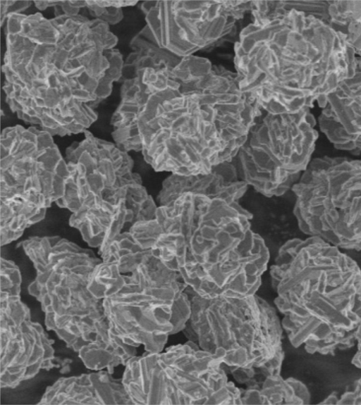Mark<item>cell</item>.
<instances>
[{
	"label": "cell",
	"instance_id": "obj_9",
	"mask_svg": "<svg viewBox=\"0 0 361 405\" xmlns=\"http://www.w3.org/2000/svg\"><path fill=\"white\" fill-rule=\"evenodd\" d=\"M300 230L343 249L361 251V159L312 158L291 189Z\"/></svg>",
	"mask_w": 361,
	"mask_h": 405
},
{
	"label": "cell",
	"instance_id": "obj_31",
	"mask_svg": "<svg viewBox=\"0 0 361 405\" xmlns=\"http://www.w3.org/2000/svg\"><path fill=\"white\" fill-rule=\"evenodd\" d=\"M356 351L352 359V363L361 370V324L355 333Z\"/></svg>",
	"mask_w": 361,
	"mask_h": 405
},
{
	"label": "cell",
	"instance_id": "obj_1",
	"mask_svg": "<svg viewBox=\"0 0 361 405\" xmlns=\"http://www.w3.org/2000/svg\"><path fill=\"white\" fill-rule=\"evenodd\" d=\"M3 92L11 111L51 136L84 133L98 118L116 37L108 25L80 14L46 18L8 15Z\"/></svg>",
	"mask_w": 361,
	"mask_h": 405
},
{
	"label": "cell",
	"instance_id": "obj_26",
	"mask_svg": "<svg viewBox=\"0 0 361 405\" xmlns=\"http://www.w3.org/2000/svg\"><path fill=\"white\" fill-rule=\"evenodd\" d=\"M1 294L20 295L22 278L18 266L12 261L1 259Z\"/></svg>",
	"mask_w": 361,
	"mask_h": 405
},
{
	"label": "cell",
	"instance_id": "obj_4",
	"mask_svg": "<svg viewBox=\"0 0 361 405\" xmlns=\"http://www.w3.org/2000/svg\"><path fill=\"white\" fill-rule=\"evenodd\" d=\"M155 218L161 232L151 253L185 283L240 248L254 232L252 216L239 202L192 193L158 205Z\"/></svg>",
	"mask_w": 361,
	"mask_h": 405
},
{
	"label": "cell",
	"instance_id": "obj_17",
	"mask_svg": "<svg viewBox=\"0 0 361 405\" xmlns=\"http://www.w3.org/2000/svg\"><path fill=\"white\" fill-rule=\"evenodd\" d=\"M317 125L336 149L361 155V57L357 56L353 75L327 97Z\"/></svg>",
	"mask_w": 361,
	"mask_h": 405
},
{
	"label": "cell",
	"instance_id": "obj_11",
	"mask_svg": "<svg viewBox=\"0 0 361 405\" xmlns=\"http://www.w3.org/2000/svg\"><path fill=\"white\" fill-rule=\"evenodd\" d=\"M317 125L311 110L262 113L233 158L240 180L267 197L291 189L312 158Z\"/></svg>",
	"mask_w": 361,
	"mask_h": 405
},
{
	"label": "cell",
	"instance_id": "obj_23",
	"mask_svg": "<svg viewBox=\"0 0 361 405\" xmlns=\"http://www.w3.org/2000/svg\"><path fill=\"white\" fill-rule=\"evenodd\" d=\"M39 404H100L90 373L59 379L47 387Z\"/></svg>",
	"mask_w": 361,
	"mask_h": 405
},
{
	"label": "cell",
	"instance_id": "obj_2",
	"mask_svg": "<svg viewBox=\"0 0 361 405\" xmlns=\"http://www.w3.org/2000/svg\"><path fill=\"white\" fill-rule=\"evenodd\" d=\"M252 21L234 44L242 92L272 114L322 109L355 73L357 56L344 35L294 9L274 7Z\"/></svg>",
	"mask_w": 361,
	"mask_h": 405
},
{
	"label": "cell",
	"instance_id": "obj_27",
	"mask_svg": "<svg viewBox=\"0 0 361 405\" xmlns=\"http://www.w3.org/2000/svg\"><path fill=\"white\" fill-rule=\"evenodd\" d=\"M86 8L91 16L109 26L118 24L123 18V8L111 6L109 1H86Z\"/></svg>",
	"mask_w": 361,
	"mask_h": 405
},
{
	"label": "cell",
	"instance_id": "obj_8",
	"mask_svg": "<svg viewBox=\"0 0 361 405\" xmlns=\"http://www.w3.org/2000/svg\"><path fill=\"white\" fill-rule=\"evenodd\" d=\"M138 130L140 152L157 172L204 174L226 161V145L196 94L147 104Z\"/></svg>",
	"mask_w": 361,
	"mask_h": 405
},
{
	"label": "cell",
	"instance_id": "obj_18",
	"mask_svg": "<svg viewBox=\"0 0 361 405\" xmlns=\"http://www.w3.org/2000/svg\"><path fill=\"white\" fill-rule=\"evenodd\" d=\"M126 195L93 200L71 213L70 226L79 232L90 247L97 248L99 254L115 237L128 230L136 222Z\"/></svg>",
	"mask_w": 361,
	"mask_h": 405
},
{
	"label": "cell",
	"instance_id": "obj_5",
	"mask_svg": "<svg viewBox=\"0 0 361 405\" xmlns=\"http://www.w3.org/2000/svg\"><path fill=\"white\" fill-rule=\"evenodd\" d=\"M0 151V237L4 246L42 221L47 209L63 197L68 170L54 137L37 126L3 129Z\"/></svg>",
	"mask_w": 361,
	"mask_h": 405
},
{
	"label": "cell",
	"instance_id": "obj_12",
	"mask_svg": "<svg viewBox=\"0 0 361 405\" xmlns=\"http://www.w3.org/2000/svg\"><path fill=\"white\" fill-rule=\"evenodd\" d=\"M139 34L179 58L211 48L235 29L226 1H144Z\"/></svg>",
	"mask_w": 361,
	"mask_h": 405
},
{
	"label": "cell",
	"instance_id": "obj_29",
	"mask_svg": "<svg viewBox=\"0 0 361 405\" xmlns=\"http://www.w3.org/2000/svg\"><path fill=\"white\" fill-rule=\"evenodd\" d=\"M86 8V1H58L54 7V17L60 15H76L80 11Z\"/></svg>",
	"mask_w": 361,
	"mask_h": 405
},
{
	"label": "cell",
	"instance_id": "obj_15",
	"mask_svg": "<svg viewBox=\"0 0 361 405\" xmlns=\"http://www.w3.org/2000/svg\"><path fill=\"white\" fill-rule=\"evenodd\" d=\"M53 340L20 296L1 298V387H14L54 366Z\"/></svg>",
	"mask_w": 361,
	"mask_h": 405
},
{
	"label": "cell",
	"instance_id": "obj_28",
	"mask_svg": "<svg viewBox=\"0 0 361 405\" xmlns=\"http://www.w3.org/2000/svg\"><path fill=\"white\" fill-rule=\"evenodd\" d=\"M32 3L33 2L30 1H1V26L3 27L8 15L11 13H23V11L27 9Z\"/></svg>",
	"mask_w": 361,
	"mask_h": 405
},
{
	"label": "cell",
	"instance_id": "obj_32",
	"mask_svg": "<svg viewBox=\"0 0 361 405\" xmlns=\"http://www.w3.org/2000/svg\"><path fill=\"white\" fill-rule=\"evenodd\" d=\"M58 1H35L33 4L39 11H44L49 7H54Z\"/></svg>",
	"mask_w": 361,
	"mask_h": 405
},
{
	"label": "cell",
	"instance_id": "obj_6",
	"mask_svg": "<svg viewBox=\"0 0 361 405\" xmlns=\"http://www.w3.org/2000/svg\"><path fill=\"white\" fill-rule=\"evenodd\" d=\"M188 293L178 273L150 253L116 294L102 300V306L109 328L126 344L159 353L190 320Z\"/></svg>",
	"mask_w": 361,
	"mask_h": 405
},
{
	"label": "cell",
	"instance_id": "obj_21",
	"mask_svg": "<svg viewBox=\"0 0 361 405\" xmlns=\"http://www.w3.org/2000/svg\"><path fill=\"white\" fill-rule=\"evenodd\" d=\"M145 103L146 96L137 79L134 77L123 80L121 101L111 118L114 142L123 151H141L138 121Z\"/></svg>",
	"mask_w": 361,
	"mask_h": 405
},
{
	"label": "cell",
	"instance_id": "obj_3",
	"mask_svg": "<svg viewBox=\"0 0 361 405\" xmlns=\"http://www.w3.org/2000/svg\"><path fill=\"white\" fill-rule=\"evenodd\" d=\"M275 307L291 345L334 355L355 346L361 324V268L322 238L287 240L270 266Z\"/></svg>",
	"mask_w": 361,
	"mask_h": 405
},
{
	"label": "cell",
	"instance_id": "obj_20",
	"mask_svg": "<svg viewBox=\"0 0 361 405\" xmlns=\"http://www.w3.org/2000/svg\"><path fill=\"white\" fill-rule=\"evenodd\" d=\"M159 353L134 356L125 365L121 382L132 404H171Z\"/></svg>",
	"mask_w": 361,
	"mask_h": 405
},
{
	"label": "cell",
	"instance_id": "obj_19",
	"mask_svg": "<svg viewBox=\"0 0 361 405\" xmlns=\"http://www.w3.org/2000/svg\"><path fill=\"white\" fill-rule=\"evenodd\" d=\"M248 186L240 180L233 160L216 165L204 174H169L162 182L157 197L159 206L169 204L185 193L239 202Z\"/></svg>",
	"mask_w": 361,
	"mask_h": 405
},
{
	"label": "cell",
	"instance_id": "obj_7",
	"mask_svg": "<svg viewBox=\"0 0 361 405\" xmlns=\"http://www.w3.org/2000/svg\"><path fill=\"white\" fill-rule=\"evenodd\" d=\"M189 324L200 347L226 371L259 368L283 349L277 309L257 294L243 298L190 297Z\"/></svg>",
	"mask_w": 361,
	"mask_h": 405
},
{
	"label": "cell",
	"instance_id": "obj_10",
	"mask_svg": "<svg viewBox=\"0 0 361 405\" xmlns=\"http://www.w3.org/2000/svg\"><path fill=\"white\" fill-rule=\"evenodd\" d=\"M97 262L63 250L50 252L35 266L28 292L41 304L45 325L78 352L93 344L109 342L111 332L102 301L88 289Z\"/></svg>",
	"mask_w": 361,
	"mask_h": 405
},
{
	"label": "cell",
	"instance_id": "obj_33",
	"mask_svg": "<svg viewBox=\"0 0 361 405\" xmlns=\"http://www.w3.org/2000/svg\"><path fill=\"white\" fill-rule=\"evenodd\" d=\"M339 397L337 394L333 392L330 394L323 401L320 402V404H338Z\"/></svg>",
	"mask_w": 361,
	"mask_h": 405
},
{
	"label": "cell",
	"instance_id": "obj_13",
	"mask_svg": "<svg viewBox=\"0 0 361 405\" xmlns=\"http://www.w3.org/2000/svg\"><path fill=\"white\" fill-rule=\"evenodd\" d=\"M83 134L66 149L68 175L63 196L56 204L71 213L93 200L124 196L138 175L128 152L88 130Z\"/></svg>",
	"mask_w": 361,
	"mask_h": 405
},
{
	"label": "cell",
	"instance_id": "obj_16",
	"mask_svg": "<svg viewBox=\"0 0 361 405\" xmlns=\"http://www.w3.org/2000/svg\"><path fill=\"white\" fill-rule=\"evenodd\" d=\"M181 94L198 96L226 145V161H233L263 112L242 92L235 71L213 65Z\"/></svg>",
	"mask_w": 361,
	"mask_h": 405
},
{
	"label": "cell",
	"instance_id": "obj_14",
	"mask_svg": "<svg viewBox=\"0 0 361 405\" xmlns=\"http://www.w3.org/2000/svg\"><path fill=\"white\" fill-rule=\"evenodd\" d=\"M171 404H242V392L229 381L223 366L194 341L158 354Z\"/></svg>",
	"mask_w": 361,
	"mask_h": 405
},
{
	"label": "cell",
	"instance_id": "obj_22",
	"mask_svg": "<svg viewBox=\"0 0 361 405\" xmlns=\"http://www.w3.org/2000/svg\"><path fill=\"white\" fill-rule=\"evenodd\" d=\"M310 400V392L302 382L291 377L284 379L281 374L266 376L259 386L242 392V404L302 405Z\"/></svg>",
	"mask_w": 361,
	"mask_h": 405
},
{
	"label": "cell",
	"instance_id": "obj_24",
	"mask_svg": "<svg viewBox=\"0 0 361 405\" xmlns=\"http://www.w3.org/2000/svg\"><path fill=\"white\" fill-rule=\"evenodd\" d=\"M328 25L344 35L361 57V1H329Z\"/></svg>",
	"mask_w": 361,
	"mask_h": 405
},
{
	"label": "cell",
	"instance_id": "obj_30",
	"mask_svg": "<svg viewBox=\"0 0 361 405\" xmlns=\"http://www.w3.org/2000/svg\"><path fill=\"white\" fill-rule=\"evenodd\" d=\"M361 405V378L355 382L354 390L339 397L337 405Z\"/></svg>",
	"mask_w": 361,
	"mask_h": 405
},
{
	"label": "cell",
	"instance_id": "obj_25",
	"mask_svg": "<svg viewBox=\"0 0 361 405\" xmlns=\"http://www.w3.org/2000/svg\"><path fill=\"white\" fill-rule=\"evenodd\" d=\"M329 1H279L283 10L294 9L328 24Z\"/></svg>",
	"mask_w": 361,
	"mask_h": 405
}]
</instances>
